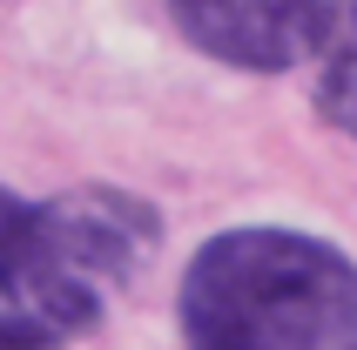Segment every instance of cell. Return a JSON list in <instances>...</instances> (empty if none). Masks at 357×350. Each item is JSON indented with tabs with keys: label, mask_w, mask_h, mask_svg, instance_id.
Returning a JSON list of instances; mask_svg holds the SVG:
<instances>
[{
	"label": "cell",
	"mask_w": 357,
	"mask_h": 350,
	"mask_svg": "<svg viewBox=\"0 0 357 350\" xmlns=\"http://www.w3.org/2000/svg\"><path fill=\"white\" fill-rule=\"evenodd\" d=\"M189 350H357V263L303 229L209 236L182 270Z\"/></svg>",
	"instance_id": "6da1fadb"
},
{
	"label": "cell",
	"mask_w": 357,
	"mask_h": 350,
	"mask_svg": "<svg viewBox=\"0 0 357 350\" xmlns=\"http://www.w3.org/2000/svg\"><path fill=\"white\" fill-rule=\"evenodd\" d=\"M162 243V215L128 189L27 202L0 250V350H54L108 317Z\"/></svg>",
	"instance_id": "7a4b0ae2"
},
{
	"label": "cell",
	"mask_w": 357,
	"mask_h": 350,
	"mask_svg": "<svg viewBox=\"0 0 357 350\" xmlns=\"http://www.w3.org/2000/svg\"><path fill=\"white\" fill-rule=\"evenodd\" d=\"M351 0H169V14L202 54L250 68V75H283L297 61L324 54Z\"/></svg>",
	"instance_id": "3957f363"
},
{
	"label": "cell",
	"mask_w": 357,
	"mask_h": 350,
	"mask_svg": "<svg viewBox=\"0 0 357 350\" xmlns=\"http://www.w3.org/2000/svg\"><path fill=\"white\" fill-rule=\"evenodd\" d=\"M317 108H324V121H331V128H344V135L357 142V0L344 7L337 34H331V47H324Z\"/></svg>",
	"instance_id": "277c9868"
},
{
	"label": "cell",
	"mask_w": 357,
	"mask_h": 350,
	"mask_svg": "<svg viewBox=\"0 0 357 350\" xmlns=\"http://www.w3.org/2000/svg\"><path fill=\"white\" fill-rule=\"evenodd\" d=\"M20 215H27V202H20V195H7V189H0V250H7V236L20 229Z\"/></svg>",
	"instance_id": "5b68a950"
}]
</instances>
